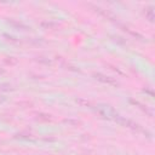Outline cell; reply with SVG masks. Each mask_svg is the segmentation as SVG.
Masks as SVG:
<instances>
[{
	"instance_id": "6da1fadb",
	"label": "cell",
	"mask_w": 155,
	"mask_h": 155,
	"mask_svg": "<svg viewBox=\"0 0 155 155\" xmlns=\"http://www.w3.org/2000/svg\"><path fill=\"white\" fill-rule=\"evenodd\" d=\"M94 76H96V79H98L99 81L107 82V84H109V85H116V84H117L113 78H109V76H105V75H102V74H96Z\"/></svg>"
},
{
	"instance_id": "7a4b0ae2",
	"label": "cell",
	"mask_w": 155,
	"mask_h": 155,
	"mask_svg": "<svg viewBox=\"0 0 155 155\" xmlns=\"http://www.w3.org/2000/svg\"><path fill=\"white\" fill-rule=\"evenodd\" d=\"M1 73H4V70H0V74H1Z\"/></svg>"
}]
</instances>
